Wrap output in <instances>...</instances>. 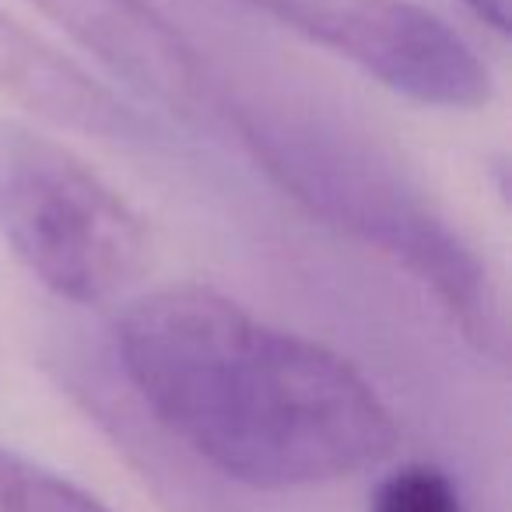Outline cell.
Masks as SVG:
<instances>
[{
  "label": "cell",
  "mask_w": 512,
  "mask_h": 512,
  "mask_svg": "<svg viewBox=\"0 0 512 512\" xmlns=\"http://www.w3.org/2000/svg\"><path fill=\"white\" fill-rule=\"evenodd\" d=\"M113 344L151 418L228 481L313 488L376 467L400 442L355 365L207 285L127 302Z\"/></svg>",
  "instance_id": "1"
},
{
  "label": "cell",
  "mask_w": 512,
  "mask_h": 512,
  "mask_svg": "<svg viewBox=\"0 0 512 512\" xmlns=\"http://www.w3.org/2000/svg\"><path fill=\"white\" fill-rule=\"evenodd\" d=\"M256 165L313 218L418 281L484 358H505L502 299L470 239L400 155L313 102L246 95L221 102Z\"/></svg>",
  "instance_id": "2"
},
{
  "label": "cell",
  "mask_w": 512,
  "mask_h": 512,
  "mask_svg": "<svg viewBox=\"0 0 512 512\" xmlns=\"http://www.w3.org/2000/svg\"><path fill=\"white\" fill-rule=\"evenodd\" d=\"M0 239L57 299L106 306L148 260L144 221L85 158L0 120Z\"/></svg>",
  "instance_id": "3"
},
{
  "label": "cell",
  "mask_w": 512,
  "mask_h": 512,
  "mask_svg": "<svg viewBox=\"0 0 512 512\" xmlns=\"http://www.w3.org/2000/svg\"><path fill=\"white\" fill-rule=\"evenodd\" d=\"M421 106L474 109L491 99L484 60L411 0H239Z\"/></svg>",
  "instance_id": "4"
},
{
  "label": "cell",
  "mask_w": 512,
  "mask_h": 512,
  "mask_svg": "<svg viewBox=\"0 0 512 512\" xmlns=\"http://www.w3.org/2000/svg\"><path fill=\"white\" fill-rule=\"evenodd\" d=\"M64 36L141 99L200 120L221 92L190 39L148 0H32Z\"/></svg>",
  "instance_id": "5"
},
{
  "label": "cell",
  "mask_w": 512,
  "mask_h": 512,
  "mask_svg": "<svg viewBox=\"0 0 512 512\" xmlns=\"http://www.w3.org/2000/svg\"><path fill=\"white\" fill-rule=\"evenodd\" d=\"M0 95L53 127L99 141H144L148 123L71 57L29 32L0 8Z\"/></svg>",
  "instance_id": "6"
},
{
  "label": "cell",
  "mask_w": 512,
  "mask_h": 512,
  "mask_svg": "<svg viewBox=\"0 0 512 512\" xmlns=\"http://www.w3.org/2000/svg\"><path fill=\"white\" fill-rule=\"evenodd\" d=\"M0 512H109L95 495L50 467L0 446Z\"/></svg>",
  "instance_id": "7"
},
{
  "label": "cell",
  "mask_w": 512,
  "mask_h": 512,
  "mask_svg": "<svg viewBox=\"0 0 512 512\" xmlns=\"http://www.w3.org/2000/svg\"><path fill=\"white\" fill-rule=\"evenodd\" d=\"M369 512H463V502L439 467L407 463L376 484Z\"/></svg>",
  "instance_id": "8"
},
{
  "label": "cell",
  "mask_w": 512,
  "mask_h": 512,
  "mask_svg": "<svg viewBox=\"0 0 512 512\" xmlns=\"http://www.w3.org/2000/svg\"><path fill=\"white\" fill-rule=\"evenodd\" d=\"M477 18H481L488 29L495 32H509V0H463Z\"/></svg>",
  "instance_id": "9"
}]
</instances>
